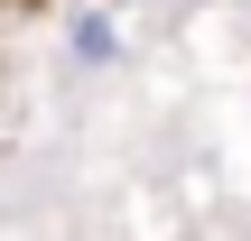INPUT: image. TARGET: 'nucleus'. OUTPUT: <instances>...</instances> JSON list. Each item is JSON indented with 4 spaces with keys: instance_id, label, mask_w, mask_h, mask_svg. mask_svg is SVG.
Returning <instances> with one entry per match:
<instances>
[{
    "instance_id": "1",
    "label": "nucleus",
    "mask_w": 251,
    "mask_h": 241,
    "mask_svg": "<svg viewBox=\"0 0 251 241\" xmlns=\"http://www.w3.org/2000/svg\"><path fill=\"white\" fill-rule=\"evenodd\" d=\"M112 56H121V19H112V9H84V19L65 28V65H75V74H102Z\"/></svg>"
}]
</instances>
